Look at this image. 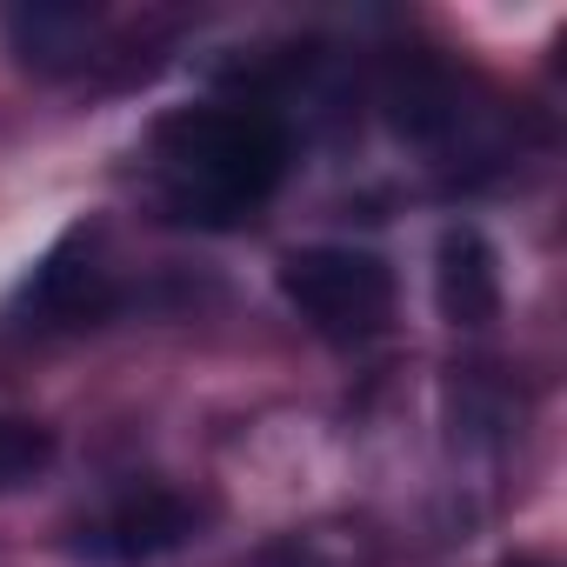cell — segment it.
Masks as SVG:
<instances>
[{
  "instance_id": "cell-1",
  "label": "cell",
  "mask_w": 567,
  "mask_h": 567,
  "mask_svg": "<svg viewBox=\"0 0 567 567\" xmlns=\"http://www.w3.org/2000/svg\"><path fill=\"white\" fill-rule=\"evenodd\" d=\"M161 194L181 220L227 227L260 207L288 167V134L260 107H187L154 134Z\"/></svg>"
},
{
  "instance_id": "cell-7",
  "label": "cell",
  "mask_w": 567,
  "mask_h": 567,
  "mask_svg": "<svg viewBox=\"0 0 567 567\" xmlns=\"http://www.w3.org/2000/svg\"><path fill=\"white\" fill-rule=\"evenodd\" d=\"M514 567H540V560H514Z\"/></svg>"
},
{
  "instance_id": "cell-5",
  "label": "cell",
  "mask_w": 567,
  "mask_h": 567,
  "mask_svg": "<svg viewBox=\"0 0 567 567\" xmlns=\"http://www.w3.org/2000/svg\"><path fill=\"white\" fill-rule=\"evenodd\" d=\"M28 308L41 321H87V315L107 308V280H101L94 260H74V240H61L28 280Z\"/></svg>"
},
{
  "instance_id": "cell-4",
  "label": "cell",
  "mask_w": 567,
  "mask_h": 567,
  "mask_svg": "<svg viewBox=\"0 0 567 567\" xmlns=\"http://www.w3.org/2000/svg\"><path fill=\"white\" fill-rule=\"evenodd\" d=\"M187 534H194V507L167 487H147V494H127L101 527H87V547L114 560H147V554L181 547Z\"/></svg>"
},
{
  "instance_id": "cell-3",
  "label": "cell",
  "mask_w": 567,
  "mask_h": 567,
  "mask_svg": "<svg viewBox=\"0 0 567 567\" xmlns=\"http://www.w3.org/2000/svg\"><path fill=\"white\" fill-rule=\"evenodd\" d=\"M434 308L447 328H487L501 315V267L474 227H447L434 247Z\"/></svg>"
},
{
  "instance_id": "cell-2",
  "label": "cell",
  "mask_w": 567,
  "mask_h": 567,
  "mask_svg": "<svg viewBox=\"0 0 567 567\" xmlns=\"http://www.w3.org/2000/svg\"><path fill=\"white\" fill-rule=\"evenodd\" d=\"M280 295L315 334L368 341L394 315V274L361 247H301L280 260Z\"/></svg>"
},
{
  "instance_id": "cell-6",
  "label": "cell",
  "mask_w": 567,
  "mask_h": 567,
  "mask_svg": "<svg viewBox=\"0 0 567 567\" xmlns=\"http://www.w3.org/2000/svg\"><path fill=\"white\" fill-rule=\"evenodd\" d=\"M48 461H54V441H48V427H34V421H0V487H21V481H34Z\"/></svg>"
}]
</instances>
